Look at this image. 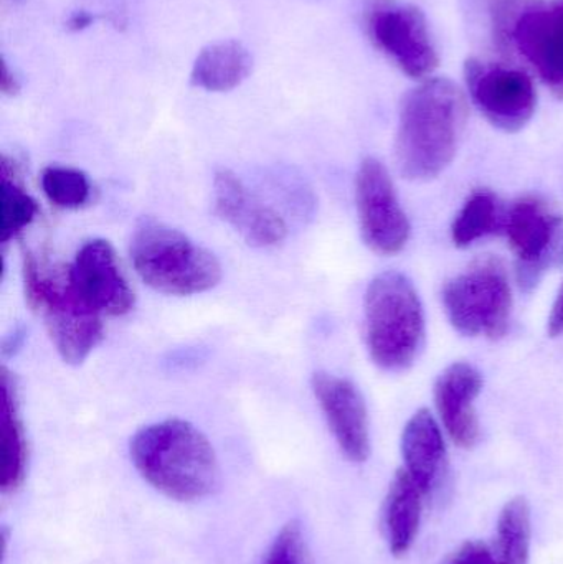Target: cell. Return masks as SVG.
Segmentation results:
<instances>
[{
	"label": "cell",
	"instance_id": "5bb4252c",
	"mask_svg": "<svg viewBox=\"0 0 563 564\" xmlns=\"http://www.w3.org/2000/svg\"><path fill=\"white\" fill-rule=\"evenodd\" d=\"M215 212L251 247H277L286 238L288 227L280 214L258 200L230 171L215 174Z\"/></svg>",
	"mask_w": 563,
	"mask_h": 564
},
{
	"label": "cell",
	"instance_id": "e0dca14e",
	"mask_svg": "<svg viewBox=\"0 0 563 564\" xmlns=\"http://www.w3.org/2000/svg\"><path fill=\"white\" fill-rule=\"evenodd\" d=\"M425 494L405 469L399 470L390 484L383 507V527L390 552L403 556L419 535Z\"/></svg>",
	"mask_w": 563,
	"mask_h": 564
},
{
	"label": "cell",
	"instance_id": "603a6c76",
	"mask_svg": "<svg viewBox=\"0 0 563 564\" xmlns=\"http://www.w3.org/2000/svg\"><path fill=\"white\" fill-rule=\"evenodd\" d=\"M2 200H3V220L2 237L0 241H7L15 238L20 231L25 230L39 214L36 202L23 191L22 185L10 177L9 171L2 165Z\"/></svg>",
	"mask_w": 563,
	"mask_h": 564
},
{
	"label": "cell",
	"instance_id": "44dd1931",
	"mask_svg": "<svg viewBox=\"0 0 563 564\" xmlns=\"http://www.w3.org/2000/svg\"><path fill=\"white\" fill-rule=\"evenodd\" d=\"M531 507L524 497L509 500L496 527L495 552L498 564H528L531 555Z\"/></svg>",
	"mask_w": 563,
	"mask_h": 564
},
{
	"label": "cell",
	"instance_id": "3957f363",
	"mask_svg": "<svg viewBox=\"0 0 563 564\" xmlns=\"http://www.w3.org/2000/svg\"><path fill=\"white\" fill-rule=\"evenodd\" d=\"M131 260L139 278L162 294H201L221 280L220 263L210 251L155 220L141 221L136 228Z\"/></svg>",
	"mask_w": 563,
	"mask_h": 564
},
{
	"label": "cell",
	"instance_id": "2e32d148",
	"mask_svg": "<svg viewBox=\"0 0 563 564\" xmlns=\"http://www.w3.org/2000/svg\"><path fill=\"white\" fill-rule=\"evenodd\" d=\"M405 470L425 496L442 486L446 474V449L439 423L429 411L413 414L402 436Z\"/></svg>",
	"mask_w": 563,
	"mask_h": 564
},
{
	"label": "cell",
	"instance_id": "cb8c5ba5",
	"mask_svg": "<svg viewBox=\"0 0 563 564\" xmlns=\"http://www.w3.org/2000/svg\"><path fill=\"white\" fill-rule=\"evenodd\" d=\"M263 564H311L300 523L290 522L278 533Z\"/></svg>",
	"mask_w": 563,
	"mask_h": 564
},
{
	"label": "cell",
	"instance_id": "5b68a950",
	"mask_svg": "<svg viewBox=\"0 0 563 564\" xmlns=\"http://www.w3.org/2000/svg\"><path fill=\"white\" fill-rule=\"evenodd\" d=\"M23 285L30 307L43 318L59 357L79 365L102 340L101 314L79 299L68 280L43 271L33 257L25 258Z\"/></svg>",
	"mask_w": 563,
	"mask_h": 564
},
{
	"label": "cell",
	"instance_id": "8fae6325",
	"mask_svg": "<svg viewBox=\"0 0 563 564\" xmlns=\"http://www.w3.org/2000/svg\"><path fill=\"white\" fill-rule=\"evenodd\" d=\"M511 36L539 78L563 98V0L526 7L512 23Z\"/></svg>",
	"mask_w": 563,
	"mask_h": 564
},
{
	"label": "cell",
	"instance_id": "7a4b0ae2",
	"mask_svg": "<svg viewBox=\"0 0 563 564\" xmlns=\"http://www.w3.org/2000/svg\"><path fill=\"white\" fill-rule=\"evenodd\" d=\"M131 459L154 489L178 502L205 499L220 484L214 447L187 421L167 420L142 427L132 437Z\"/></svg>",
	"mask_w": 563,
	"mask_h": 564
},
{
	"label": "cell",
	"instance_id": "9c48e42d",
	"mask_svg": "<svg viewBox=\"0 0 563 564\" xmlns=\"http://www.w3.org/2000/svg\"><path fill=\"white\" fill-rule=\"evenodd\" d=\"M465 78L473 102L496 128L516 132L534 116L538 95L528 73L469 58Z\"/></svg>",
	"mask_w": 563,
	"mask_h": 564
},
{
	"label": "cell",
	"instance_id": "d4e9b609",
	"mask_svg": "<svg viewBox=\"0 0 563 564\" xmlns=\"http://www.w3.org/2000/svg\"><path fill=\"white\" fill-rule=\"evenodd\" d=\"M445 564H498V560L486 543L468 542Z\"/></svg>",
	"mask_w": 563,
	"mask_h": 564
},
{
	"label": "cell",
	"instance_id": "d6986e66",
	"mask_svg": "<svg viewBox=\"0 0 563 564\" xmlns=\"http://www.w3.org/2000/svg\"><path fill=\"white\" fill-rule=\"evenodd\" d=\"M0 440H2V470L0 487L9 494L19 489L25 477L26 443L22 421L17 410L15 391L10 383L9 373L2 371L0 381Z\"/></svg>",
	"mask_w": 563,
	"mask_h": 564
},
{
	"label": "cell",
	"instance_id": "ffe728a7",
	"mask_svg": "<svg viewBox=\"0 0 563 564\" xmlns=\"http://www.w3.org/2000/svg\"><path fill=\"white\" fill-rule=\"evenodd\" d=\"M506 218L508 214L492 192H473L453 224V241L456 247H469L481 238L505 230Z\"/></svg>",
	"mask_w": 563,
	"mask_h": 564
},
{
	"label": "cell",
	"instance_id": "7c38bea8",
	"mask_svg": "<svg viewBox=\"0 0 563 564\" xmlns=\"http://www.w3.org/2000/svg\"><path fill=\"white\" fill-rule=\"evenodd\" d=\"M66 273L79 299L98 314L124 315L134 307V292L122 276L108 241L83 245Z\"/></svg>",
	"mask_w": 563,
	"mask_h": 564
},
{
	"label": "cell",
	"instance_id": "ba28073f",
	"mask_svg": "<svg viewBox=\"0 0 563 564\" xmlns=\"http://www.w3.org/2000/svg\"><path fill=\"white\" fill-rule=\"evenodd\" d=\"M372 42L405 75L425 78L439 66V53L430 35L429 22L415 6L379 2L367 17Z\"/></svg>",
	"mask_w": 563,
	"mask_h": 564
},
{
	"label": "cell",
	"instance_id": "7402d4cb",
	"mask_svg": "<svg viewBox=\"0 0 563 564\" xmlns=\"http://www.w3.org/2000/svg\"><path fill=\"white\" fill-rule=\"evenodd\" d=\"M43 194L55 207L79 208L89 200L91 185L83 172L69 167H46L42 174Z\"/></svg>",
	"mask_w": 563,
	"mask_h": 564
},
{
	"label": "cell",
	"instance_id": "ac0fdd59",
	"mask_svg": "<svg viewBox=\"0 0 563 564\" xmlns=\"http://www.w3.org/2000/svg\"><path fill=\"white\" fill-rule=\"evenodd\" d=\"M253 59L237 40L205 46L192 66L191 82L207 91L224 93L240 86L250 75Z\"/></svg>",
	"mask_w": 563,
	"mask_h": 564
},
{
	"label": "cell",
	"instance_id": "484cf974",
	"mask_svg": "<svg viewBox=\"0 0 563 564\" xmlns=\"http://www.w3.org/2000/svg\"><path fill=\"white\" fill-rule=\"evenodd\" d=\"M549 334L552 337H559L563 334V285L555 299L554 307H552L551 317H549Z\"/></svg>",
	"mask_w": 563,
	"mask_h": 564
},
{
	"label": "cell",
	"instance_id": "83f0119b",
	"mask_svg": "<svg viewBox=\"0 0 563 564\" xmlns=\"http://www.w3.org/2000/svg\"><path fill=\"white\" fill-rule=\"evenodd\" d=\"M93 22H95V17H93L91 13L79 10V12H75L69 17L66 26L73 30V32H79V30H85L86 26L91 25Z\"/></svg>",
	"mask_w": 563,
	"mask_h": 564
},
{
	"label": "cell",
	"instance_id": "6da1fadb",
	"mask_svg": "<svg viewBox=\"0 0 563 564\" xmlns=\"http://www.w3.org/2000/svg\"><path fill=\"white\" fill-rule=\"evenodd\" d=\"M466 99L446 78L423 82L403 98L397 131V161L412 181L442 174L455 158L466 124Z\"/></svg>",
	"mask_w": 563,
	"mask_h": 564
},
{
	"label": "cell",
	"instance_id": "8992f818",
	"mask_svg": "<svg viewBox=\"0 0 563 564\" xmlns=\"http://www.w3.org/2000/svg\"><path fill=\"white\" fill-rule=\"evenodd\" d=\"M443 304L459 334L502 337L508 330L512 307L505 264L495 258L476 261L465 273L446 282Z\"/></svg>",
	"mask_w": 563,
	"mask_h": 564
},
{
	"label": "cell",
	"instance_id": "277c9868",
	"mask_svg": "<svg viewBox=\"0 0 563 564\" xmlns=\"http://www.w3.org/2000/svg\"><path fill=\"white\" fill-rule=\"evenodd\" d=\"M366 338L370 357L387 371H403L425 340L422 302L403 274H379L366 294Z\"/></svg>",
	"mask_w": 563,
	"mask_h": 564
},
{
	"label": "cell",
	"instance_id": "9a60e30c",
	"mask_svg": "<svg viewBox=\"0 0 563 564\" xmlns=\"http://www.w3.org/2000/svg\"><path fill=\"white\" fill-rule=\"evenodd\" d=\"M479 371L469 364H455L440 375L435 401L450 437L463 449H472L479 440L475 400L481 391Z\"/></svg>",
	"mask_w": 563,
	"mask_h": 564
},
{
	"label": "cell",
	"instance_id": "4316f807",
	"mask_svg": "<svg viewBox=\"0 0 563 564\" xmlns=\"http://www.w3.org/2000/svg\"><path fill=\"white\" fill-rule=\"evenodd\" d=\"M0 89L3 95L13 96L19 93L20 83L17 76L13 75L9 69V65L6 62L2 63V75H0Z\"/></svg>",
	"mask_w": 563,
	"mask_h": 564
},
{
	"label": "cell",
	"instance_id": "52a82bcc",
	"mask_svg": "<svg viewBox=\"0 0 563 564\" xmlns=\"http://www.w3.org/2000/svg\"><path fill=\"white\" fill-rule=\"evenodd\" d=\"M506 234L518 258L522 288L538 284L545 271L563 258V218L541 198L516 202L506 218Z\"/></svg>",
	"mask_w": 563,
	"mask_h": 564
},
{
	"label": "cell",
	"instance_id": "30bf717a",
	"mask_svg": "<svg viewBox=\"0 0 563 564\" xmlns=\"http://www.w3.org/2000/svg\"><path fill=\"white\" fill-rule=\"evenodd\" d=\"M357 212L367 247L376 253L396 254L405 248L410 224L400 207L387 169L377 159H366L356 178Z\"/></svg>",
	"mask_w": 563,
	"mask_h": 564
},
{
	"label": "cell",
	"instance_id": "4fadbf2b",
	"mask_svg": "<svg viewBox=\"0 0 563 564\" xmlns=\"http://www.w3.org/2000/svg\"><path fill=\"white\" fill-rule=\"evenodd\" d=\"M313 390L340 451L353 463H366L370 454L369 417L356 384L346 378L316 373Z\"/></svg>",
	"mask_w": 563,
	"mask_h": 564
}]
</instances>
